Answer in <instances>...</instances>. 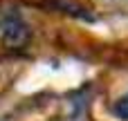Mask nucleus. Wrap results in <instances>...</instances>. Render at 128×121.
Listing matches in <instances>:
<instances>
[{"mask_svg":"<svg viewBox=\"0 0 128 121\" xmlns=\"http://www.w3.org/2000/svg\"><path fill=\"white\" fill-rule=\"evenodd\" d=\"M0 36L7 47H22V45H27L32 34H29V27L20 13L7 11L0 20Z\"/></svg>","mask_w":128,"mask_h":121,"instance_id":"nucleus-1","label":"nucleus"},{"mask_svg":"<svg viewBox=\"0 0 128 121\" xmlns=\"http://www.w3.org/2000/svg\"><path fill=\"white\" fill-rule=\"evenodd\" d=\"M112 112H115L117 119L128 121V92H126V94H122V97L112 103Z\"/></svg>","mask_w":128,"mask_h":121,"instance_id":"nucleus-2","label":"nucleus"}]
</instances>
